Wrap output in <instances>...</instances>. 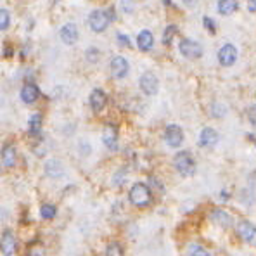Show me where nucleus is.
<instances>
[{
    "label": "nucleus",
    "mask_w": 256,
    "mask_h": 256,
    "mask_svg": "<svg viewBox=\"0 0 256 256\" xmlns=\"http://www.w3.org/2000/svg\"><path fill=\"white\" fill-rule=\"evenodd\" d=\"M111 19H115V10L113 9H99V10H94V12L90 14L89 24L96 33H101L109 26Z\"/></svg>",
    "instance_id": "obj_1"
},
{
    "label": "nucleus",
    "mask_w": 256,
    "mask_h": 256,
    "mask_svg": "<svg viewBox=\"0 0 256 256\" xmlns=\"http://www.w3.org/2000/svg\"><path fill=\"white\" fill-rule=\"evenodd\" d=\"M128 199L133 206H147L151 203L152 196H151V191L145 184H135L133 187L130 189V194H128Z\"/></svg>",
    "instance_id": "obj_2"
},
{
    "label": "nucleus",
    "mask_w": 256,
    "mask_h": 256,
    "mask_svg": "<svg viewBox=\"0 0 256 256\" xmlns=\"http://www.w3.org/2000/svg\"><path fill=\"white\" fill-rule=\"evenodd\" d=\"M175 168H177L178 173L182 175H192L194 171H196V161L191 156V152L184 151V152H178L177 156H175Z\"/></svg>",
    "instance_id": "obj_3"
},
{
    "label": "nucleus",
    "mask_w": 256,
    "mask_h": 256,
    "mask_svg": "<svg viewBox=\"0 0 256 256\" xmlns=\"http://www.w3.org/2000/svg\"><path fill=\"white\" fill-rule=\"evenodd\" d=\"M180 52L187 59H199L203 56V45L199 42H196V40L184 38L180 42Z\"/></svg>",
    "instance_id": "obj_4"
},
{
    "label": "nucleus",
    "mask_w": 256,
    "mask_h": 256,
    "mask_svg": "<svg viewBox=\"0 0 256 256\" xmlns=\"http://www.w3.org/2000/svg\"><path fill=\"white\" fill-rule=\"evenodd\" d=\"M138 85H140V90L145 94V96H154L159 89L158 78H156L154 73H144V75L140 76Z\"/></svg>",
    "instance_id": "obj_5"
},
{
    "label": "nucleus",
    "mask_w": 256,
    "mask_h": 256,
    "mask_svg": "<svg viewBox=\"0 0 256 256\" xmlns=\"http://www.w3.org/2000/svg\"><path fill=\"white\" fill-rule=\"evenodd\" d=\"M164 140L170 147H178L184 140V131L178 125H170L164 130Z\"/></svg>",
    "instance_id": "obj_6"
},
{
    "label": "nucleus",
    "mask_w": 256,
    "mask_h": 256,
    "mask_svg": "<svg viewBox=\"0 0 256 256\" xmlns=\"http://www.w3.org/2000/svg\"><path fill=\"white\" fill-rule=\"evenodd\" d=\"M218 61L222 66H232L237 61V49L232 43H227L218 50Z\"/></svg>",
    "instance_id": "obj_7"
},
{
    "label": "nucleus",
    "mask_w": 256,
    "mask_h": 256,
    "mask_svg": "<svg viewBox=\"0 0 256 256\" xmlns=\"http://www.w3.org/2000/svg\"><path fill=\"white\" fill-rule=\"evenodd\" d=\"M128 73V61L122 56L113 57L111 61V75L115 78H125Z\"/></svg>",
    "instance_id": "obj_8"
},
{
    "label": "nucleus",
    "mask_w": 256,
    "mask_h": 256,
    "mask_svg": "<svg viewBox=\"0 0 256 256\" xmlns=\"http://www.w3.org/2000/svg\"><path fill=\"white\" fill-rule=\"evenodd\" d=\"M16 248H17V243H16V237L12 236L10 230H5L2 234V253L10 256L16 253Z\"/></svg>",
    "instance_id": "obj_9"
},
{
    "label": "nucleus",
    "mask_w": 256,
    "mask_h": 256,
    "mask_svg": "<svg viewBox=\"0 0 256 256\" xmlns=\"http://www.w3.org/2000/svg\"><path fill=\"white\" fill-rule=\"evenodd\" d=\"M59 35L66 45H73V43H76V40H78V28H76L75 24H64V26L61 28Z\"/></svg>",
    "instance_id": "obj_10"
},
{
    "label": "nucleus",
    "mask_w": 256,
    "mask_h": 256,
    "mask_svg": "<svg viewBox=\"0 0 256 256\" xmlns=\"http://www.w3.org/2000/svg\"><path fill=\"white\" fill-rule=\"evenodd\" d=\"M237 232H239V236L243 237L246 243H255L256 241V229L250 222H241V224L237 225Z\"/></svg>",
    "instance_id": "obj_11"
},
{
    "label": "nucleus",
    "mask_w": 256,
    "mask_h": 256,
    "mask_svg": "<svg viewBox=\"0 0 256 256\" xmlns=\"http://www.w3.org/2000/svg\"><path fill=\"white\" fill-rule=\"evenodd\" d=\"M102 140L108 147L115 149L116 142H118V128L115 125H106L104 127V133H102Z\"/></svg>",
    "instance_id": "obj_12"
},
{
    "label": "nucleus",
    "mask_w": 256,
    "mask_h": 256,
    "mask_svg": "<svg viewBox=\"0 0 256 256\" xmlns=\"http://www.w3.org/2000/svg\"><path fill=\"white\" fill-rule=\"evenodd\" d=\"M217 142H218V133L213 128H204V130L201 131L199 144L203 145V147H213Z\"/></svg>",
    "instance_id": "obj_13"
},
{
    "label": "nucleus",
    "mask_w": 256,
    "mask_h": 256,
    "mask_svg": "<svg viewBox=\"0 0 256 256\" xmlns=\"http://www.w3.org/2000/svg\"><path fill=\"white\" fill-rule=\"evenodd\" d=\"M38 97H40V90L38 87L33 85V83H26V85L23 87V90H21V99H23L26 104H33Z\"/></svg>",
    "instance_id": "obj_14"
},
{
    "label": "nucleus",
    "mask_w": 256,
    "mask_h": 256,
    "mask_svg": "<svg viewBox=\"0 0 256 256\" xmlns=\"http://www.w3.org/2000/svg\"><path fill=\"white\" fill-rule=\"evenodd\" d=\"M137 43H138V49L144 50V52H147V50H151L152 45H154V36H152V33L149 30H144V31L138 33Z\"/></svg>",
    "instance_id": "obj_15"
},
{
    "label": "nucleus",
    "mask_w": 256,
    "mask_h": 256,
    "mask_svg": "<svg viewBox=\"0 0 256 256\" xmlns=\"http://www.w3.org/2000/svg\"><path fill=\"white\" fill-rule=\"evenodd\" d=\"M106 101H108V97H106L104 90L101 89L92 90V94H90V106H92L94 111H101L106 106Z\"/></svg>",
    "instance_id": "obj_16"
},
{
    "label": "nucleus",
    "mask_w": 256,
    "mask_h": 256,
    "mask_svg": "<svg viewBox=\"0 0 256 256\" xmlns=\"http://www.w3.org/2000/svg\"><path fill=\"white\" fill-rule=\"evenodd\" d=\"M2 164L3 168H12L16 164V149L10 144H7L2 149Z\"/></svg>",
    "instance_id": "obj_17"
},
{
    "label": "nucleus",
    "mask_w": 256,
    "mask_h": 256,
    "mask_svg": "<svg viewBox=\"0 0 256 256\" xmlns=\"http://www.w3.org/2000/svg\"><path fill=\"white\" fill-rule=\"evenodd\" d=\"M237 7H239L237 0H218V12L222 16H230L232 12H236Z\"/></svg>",
    "instance_id": "obj_18"
},
{
    "label": "nucleus",
    "mask_w": 256,
    "mask_h": 256,
    "mask_svg": "<svg viewBox=\"0 0 256 256\" xmlns=\"http://www.w3.org/2000/svg\"><path fill=\"white\" fill-rule=\"evenodd\" d=\"M211 220H213L217 225H220V227H230V225H232V218H230V215L224 210H215L213 213H211Z\"/></svg>",
    "instance_id": "obj_19"
},
{
    "label": "nucleus",
    "mask_w": 256,
    "mask_h": 256,
    "mask_svg": "<svg viewBox=\"0 0 256 256\" xmlns=\"http://www.w3.org/2000/svg\"><path fill=\"white\" fill-rule=\"evenodd\" d=\"M28 127H30V135H38L40 131H42V116L40 115H33L30 118V123H28Z\"/></svg>",
    "instance_id": "obj_20"
},
{
    "label": "nucleus",
    "mask_w": 256,
    "mask_h": 256,
    "mask_svg": "<svg viewBox=\"0 0 256 256\" xmlns=\"http://www.w3.org/2000/svg\"><path fill=\"white\" fill-rule=\"evenodd\" d=\"M56 213H57V210L54 204H43V206L40 208V215H42V218H47V220L56 217Z\"/></svg>",
    "instance_id": "obj_21"
},
{
    "label": "nucleus",
    "mask_w": 256,
    "mask_h": 256,
    "mask_svg": "<svg viewBox=\"0 0 256 256\" xmlns=\"http://www.w3.org/2000/svg\"><path fill=\"white\" fill-rule=\"evenodd\" d=\"M106 255L108 256H120V255H123V248L120 246L118 243H111L108 246V250H106Z\"/></svg>",
    "instance_id": "obj_22"
},
{
    "label": "nucleus",
    "mask_w": 256,
    "mask_h": 256,
    "mask_svg": "<svg viewBox=\"0 0 256 256\" xmlns=\"http://www.w3.org/2000/svg\"><path fill=\"white\" fill-rule=\"evenodd\" d=\"M0 28H2V30L9 28V12H7V9L0 10Z\"/></svg>",
    "instance_id": "obj_23"
},
{
    "label": "nucleus",
    "mask_w": 256,
    "mask_h": 256,
    "mask_svg": "<svg viewBox=\"0 0 256 256\" xmlns=\"http://www.w3.org/2000/svg\"><path fill=\"white\" fill-rule=\"evenodd\" d=\"M189 255H208V251L204 248H201L199 244H191L189 248Z\"/></svg>",
    "instance_id": "obj_24"
},
{
    "label": "nucleus",
    "mask_w": 256,
    "mask_h": 256,
    "mask_svg": "<svg viewBox=\"0 0 256 256\" xmlns=\"http://www.w3.org/2000/svg\"><path fill=\"white\" fill-rule=\"evenodd\" d=\"M175 31H177V28H175V26L166 28V31H164L163 42H164V43H170V42H171V38H173V33H175Z\"/></svg>",
    "instance_id": "obj_25"
},
{
    "label": "nucleus",
    "mask_w": 256,
    "mask_h": 256,
    "mask_svg": "<svg viewBox=\"0 0 256 256\" xmlns=\"http://www.w3.org/2000/svg\"><path fill=\"white\" fill-rule=\"evenodd\" d=\"M87 57H89L90 63H96V61L99 59V50L97 49H89V52H87Z\"/></svg>",
    "instance_id": "obj_26"
},
{
    "label": "nucleus",
    "mask_w": 256,
    "mask_h": 256,
    "mask_svg": "<svg viewBox=\"0 0 256 256\" xmlns=\"http://www.w3.org/2000/svg\"><path fill=\"white\" fill-rule=\"evenodd\" d=\"M203 21H204V26H206L208 30H210L211 33H215V31H217V28H215V21H213V19H210V17L206 16Z\"/></svg>",
    "instance_id": "obj_27"
},
{
    "label": "nucleus",
    "mask_w": 256,
    "mask_h": 256,
    "mask_svg": "<svg viewBox=\"0 0 256 256\" xmlns=\"http://www.w3.org/2000/svg\"><path fill=\"white\" fill-rule=\"evenodd\" d=\"M118 42H120V45H123V47H130L131 45L130 38H128L127 35H122V33L118 35Z\"/></svg>",
    "instance_id": "obj_28"
},
{
    "label": "nucleus",
    "mask_w": 256,
    "mask_h": 256,
    "mask_svg": "<svg viewBox=\"0 0 256 256\" xmlns=\"http://www.w3.org/2000/svg\"><path fill=\"white\" fill-rule=\"evenodd\" d=\"M248 7L250 10H256V0H248Z\"/></svg>",
    "instance_id": "obj_29"
},
{
    "label": "nucleus",
    "mask_w": 256,
    "mask_h": 256,
    "mask_svg": "<svg viewBox=\"0 0 256 256\" xmlns=\"http://www.w3.org/2000/svg\"><path fill=\"white\" fill-rule=\"evenodd\" d=\"M5 56H7V57H9V56H12V49H10L9 45L5 47Z\"/></svg>",
    "instance_id": "obj_30"
}]
</instances>
